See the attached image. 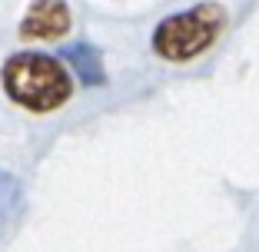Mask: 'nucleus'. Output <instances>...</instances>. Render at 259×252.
Returning a JSON list of instances; mask_svg holds the SVG:
<instances>
[{
	"mask_svg": "<svg viewBox=\"0 0 259 252\" xmlns=\"http://www.w3.org/2000/svg\"><path fill=\"white\" fill-rule=\"evenodd\" d=\"M0 83L17 107L30 113H54L73 96V77L67 73V67L57 57L37 54V50L7 57L0 70Z\"/></svg>",
	"mask_w": 259,
	"mask_h": 252,
	"instance_id": "1",
	"label": "nucleus"
},
{
	"mask_svg": "<svg viewBox=\"0 0 259 252\" xmlns=\"http://www.w3.org/2000/svg\"><path fill=\"white\" fill-rule=\"evenodd\" d=\"M226 27V10L220 4H196V7L173 14L153 30V50L166 63H190L220 40Z\"/></svg>",
	"mask_w": 259,
	"mask_h": 252,
	"instance_id": "2",
	"label": "nucleus"
},
{
	"mask_svg": "<svg viewBox=\"0 0 259 252\" xmlns=\"http://www.w3.org/2000/svg\"><path fill=\"white\" fill-rule=\"evenodd\" d=\"M73 27L67 0H33L27 17L20 20V40H63Z\"/></svg>",
	"mask_w": 259,
	"mask_h": 252,
	"instance_id": "3",
	"label": "nucleus"
},
{
	"mask_svg": "<svg viewBox=\"0 0 259 252\" xmlns=\"http://www.w3.org/2000/svg\"><path fill=\"white\" fill-rule=\"evenodd\" d=\"M63 60L73 67V77L83 86H103L107 73H103V57L93 43H70L63 50Z\"/></svg>",
	"mask_w": 259,
	"mask_h": 252,
	"instance_id": "4",
	"label": "nucleus"
}]
</instances>
